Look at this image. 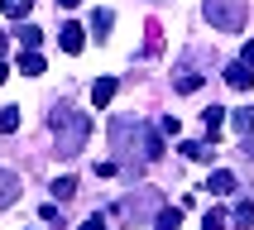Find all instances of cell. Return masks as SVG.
Wrapping results in <instances>:
<instances>
[{
  "label": "cell",
  "mask_w": 254,
  "mask_h": 230,
  "mask_svg": "<svg viewBox=\"0 0 254 230\" xmlns=\"http://www.w3.org/2000/svg\"><path fill=\"white\" fill-rule=\"evenodd\" d=\"M48 129H53L58 139V149H63V154H77V149H82V139L86 134H91V120H86V115H72V111H53V120H48Z\"/></svg>",
  "instance_id": "1"
},
{
  "label": "cell",
  "mask_w": 254,
  "mask_h": 230,
  "mask_svg": "<svg viewBox=\"0 0 254 230\" xmlns=\"http://www.w3.org/2000/svg\"><path fill=\"white\" fill-rule=\"evenodd\" d=\"M206 19L226 34H240L245 29V0H206Z\"/></svg>",
  "instance_id": "2"
},
{
  "label": "cell",
  "mask_w": 254,
  "mask_h": 230,
  "mask_svg": "<svg viewBox=\"0 0 254 230\" xmlns=\"http://www.w3.org/2000/svg\"><path fill=\"white\" fill-rule=\"evenodd\" d=\"M230 125H235V129L245 134V139H250V134H254V106H240V111L230 115Z\"/></svg>",
  "instance_id": "9"
},
{
  "label": "cell",
  "mask_w": 254,
  "mask_h": 230,
  "mask_svg": "<svg viewBox=\"0 0 254 230\" xmlns=\"http://www.w3.org/2000/svg\"><path fill=\"white\" fill-rule=\"evenodd\" d=\"M19 129V106H5L0 111V134H14Z\"/></svg>",
  "instance_id": "13"
},
{
  "label": "cell",
  "mask_w": 254,
  "mask_h": 230,
  "mask_svg": "<svg viewBox=\"0 0 254 230\" xmlns=\"http://www.w3.org/2000/svg\"><path fill=\"white\" fill-rule=\"evenodd\" d=\"M82 43H86L82 24H63V34H58V48L63 53H82Z\"/></svg>",
  "instance_id": "3"
},
{
  "label": "cell",
  "mask_w": 254,
  "mask_h": 230,
  "mask_svg": "<svg viewBox=\"0 0 254 230\" xmlns=\"http://www.w3.org/2000/svg\"><path fill=\"white\" fill-rule=\"evenodd\" d=\"M235 226H240V230H254V206H250V201L235 211Z\"/></svg>",
  "instance_id": "21"
},
{
  "label": "cell",
  "mask_w": 254,
  "mask_h": 230,
  "mask_svg": "<svg viewBox=\"0 0 254 230\" xmlns=\"http://www.w3.org/2000/svg\"><path fill=\"white\" fill-rule=\"evenodd\" d=\"M226 115H230V111H221V106H206V111H201V120H206V134H221V129H226Z\"/></svg>",
  "instance_id": "8"
},
{
  "label": "cell",
  "mask_w": 254,
  "mask_h": 230,
  "mask_svg": "<svg viewBox=\"0 0 254 230\" xmlns=\"http://www.w3.org/2000/svg\"><path fill=\"white\" fill-rule=\"evenodd\" d=\"M82 230H111V226H106V221H101V216H91V221H86Z\"/></svg>",
  "instance_id": "23"
},
{
  "label": "cell",
  "mask_w": 254,
  "mask_h": 230,
  "mask_svg": "<svg viewBox=\"0 0 254 230\" xmlns=\"http://www.w3.org/2000/svg\"><path fill=\"white\" fill-rule=\"evenodd\" d=\"M29 5H34V0H5L0 10L10 14V19H24V14H29Z\"/></svg>",
  "instance_id": "15"
},
{
  "label": "cell",
  "mask_w": 254,
  "mask_h": 230,
  "mask_svg": "<svg viewBox=\"0 0 254 230\" xmlns=\"http://www.w3.org/2000/svg\"><path fill=\"white\" fill-rule=\"evenodd\" d=\"M206 192H216V197H221V192H235V172H226V168H216L211 177H206Z\"/></svg>",
  "instance_id": "6"
},
{
  "label": "cell",
  "mask_w": 254,
  "mask_h": 230,
  "mask_svg": "<svg viewBox=\"0 0 254 230\" xmlns=\"http://www.w3.org/2000/svg\"><path fill=\"white\" fill-rule=\"evenodd\" d=\"M115 77H96V82H91V106H111V96H115Z\"/></svg>",
  "instance_id": "4"
},
{
  "label": "cell",
  "mask_w": 254,
  "mask_h": 230,
  "mask_svg": "<svg viewBox=\"0 0 254 230\" xmlns=\"http://www.w3.org/2000/svg\"><path fill=\"white\" fill-rule=\"evenodd\" d=\"M39 72H43L39 48H24V53H19V77H39Z\"/></svg>",
  "instance_id": "7"
},
{
  "label": "cell",
  "mask_w": 254,
  "mask_h": 230,
  "mask_svg": "<svg viewBox=\"0 0 254 230\" xmlns=\"http://www.w3.org/2000/svg\"><path fill=\"white\" fill-rule=\"evenodd\" d=\"M240 62H245V67L254 72V39H250V43H245V48H240Z\"/></svg>",
  "instance_id": "22"
},
{
  "label": "cell",
  "mask_w": 254,
  "mask_h": 230,
  "mask_svg": "<svg viewBox=\"0 0 254 230\" xmlns=\"http://www.w3.org/2000/svg\"><path fill=\"white\" fill-rule=\"evenodd\" d=\"M226 82L235 86V91H250V82H254V72L245 67V62H230V67H226Z\"/></svg>",
  "instance_id": "5"
},
{
  "label": "cell",
  "mask_w": 254,
  "mask_h": 230,
  "mask_svg": "<svg viewBox=\"0 0 254 230\" xmlns=\"http://www.w3.org/2000/svg\"><path fill=\"white\" fill-rule=\"evenodd\" d=\"M19 43H24V48H39V43H43V34H39L34 24H24V29H19Z\"/></svg>",
  "instance_id": "19"
},
{
  "label": "cell",
  "mask_w": 254,
  "mask_h": 230,
  "mask_svg": "<svg viewBox=\"0 0 254 230\" xmlns=\"http://www.w3.org/2000/svg\"><path fill=\"white\" fill-rule=\"evenodd\" d=\"M144 158H163V139H158L154 129L144 134Z\"/></svg>",
  "instance_id": "16"
},
{
  "label": "cell",
  "mask_w": 254,
  "mask_h": 230,
  "mask_svg": "<svg viewBox=\"0 0 254 230\" xmlns=\"http://www.w3.org/2000/svg\"><path fill=\"white\" fill-rule=\"evenodd\" d=\"M58 5H63V10H72V5H82V0H58Z\"/></svg>",
  "instance_id": "25"
},
{
  "label": "cell",
  "mask_w": 254,
  "mask_h": 230,
  "mask_svg": "<svg viewBox=\"0 0 254 230\" xmlns=\"http://www.w3.org/2000/svg\"><path fill=\"white\" fill-rule=\"evenodd\" d=\"M201 230H226V211H216V206H211L206 221H201Z\"/></svg>",
  "instance_id": "20"
},
{
  "label": "cell",
  "mask_w": 254,
  "mask_h": 230,
  "mask_svg": "<svg viewBox=\"0 0 254 230\" xmlns=\"http://www.w3.org/2000/svg\"><path fill=\"white\" fill-rule=\"evenodd\" d=\"M178 226H183V211H178V206H163L158 221H154V230H178Z\"/></svg>",
  "instance_id": "10"
},
{
  "label": "cell",
  "mask_w": 254,
  "mask_h": 230,
  "mask_svg": "<svg viewBox=\"0 0 254 230\" xmlns=\"http://www.w3.org/2000/svg\"><path fill=\"white\" fill-rule=\"evenodd\" d=\"M77 197V177H58L53 182V201H72Z\"/></svg>",
  "instance_id": "11"
},
{
  "label": "cell",
  "mask_w": 254,
  "mask_h": 230,
  "mask_svg": "<svg viewBox=\"0 0 254 230\" xmlns=\"http://www.w3.org/2000/svg\"><path fill=\"white\" fill-rule=\"evenodd\" d=\"M14 187H19V182H14V172H0V206L14 197Z\"/></svg>",
  "instance_id": "17"
},
{
  "label": "cell",
  "mask_w": 254,
  "mask_h": 230,
  "mask_svg": "<svg viewBox=\"0 0 254 230\" xmlns=\"http://www.w3.org/2000/svg\"><path fill=\"white\" fill-rule=\"evenodd\" d=\"M111 24H115L111 10H96V14H91V34H96V39H101V34H111Z\"/></svg>",
  "instance_id": "14"
},
{
  "label": "cell",
  "mask_w": 254,
  "mask_h": 230,
  "mask_svg": "<svg viewBox=\"0 0 254 230\" xmlns=\"http://www.w3.org/2000/svg\"><path fill=\"white\" fill-rule=\"evenodd\" d=\"M197 86H201V77H197L192 67H187V72H178V91H197Z\"/></svg>",
  "instance_id": "18"
},
{
  "label": "cell",
  "mask_w": 254,
  "mask_h": 230,
  "mask_svg": "<svg viewBox=\"0 0 254 230\" xmlns=\"http://www.w3.org/2000/svg\"><path fill=\"white\" fill-rule=\"evenodd\" d=\"M178 154H183V158H192V163H211V149H206V144H183Z\"/></svg>",
  "instance_id": "12"
},
{
  "label": "cell",
  "mask_w": 254,
  "mask_h": 230,
  "mask_svg": "<svg viewBox=\"0 0 254 230\" xmlns=\"http://www.w3.org/2000/svg\"><path fill=\"white\" fill-rule=\"evenodd\" d=\"M5 48H10V43H5V34H0V58H5Z\"/></svg>",
  "instance_id": "26"
},
{
  "label": "cell",
  "mask_w": 254,
  "mask_h": 230,
  "mask_svg": "<svg viewBox=\"0 0 254 230\" xmlns=\"http://www.w3.org/2000/svg\"><path fill=\"white\" fill-rule=\"evenodd\" d=\"M5 82H10V67H5V62H0V86H5Z\"/></svg>",
  "instance_id": "24"
}]
</instances>
